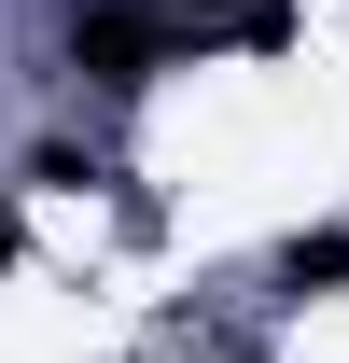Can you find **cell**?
Listing matches in <instances>:
<instances>
[{
  "instance_id": "obj_1",
  "label": "cell",
  "mask_w": 349,
  "mask_h": 363,
  "mask_svg": "<svg viewBox=\"0 0 349 363\" xmlns=\"http://www.w3.org/2000/svg\"><path fill=\"white\" fill-rule=\"evenodd\" d=\"M70 70L154 84V70H168V14H154V0H84V14H70Z\"/></svg>"
},
{
  "instance_id": "obj_2",
  "label": "cell",
  "mask_w": 349,
  "mask_h": 363,
  "mask_svg": "<svg viewBox=\"0 0 349 363\" xmlns=\"http://www.w3.org/2000/svg\"><path fill=\"white\" fill-rule=\"evenodd\" d=\"M279 279H294V294H336V279H349V224H336V238H294Z\"/></svg>"
}]
</instances>
